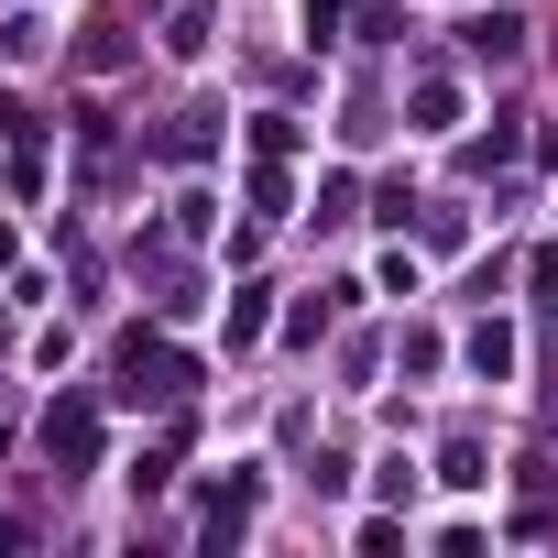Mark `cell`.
I'll use <instances>...</instances> for the list:
<instances>
[{"label":"cell","mask_w":558,"mask_h":558,"mask_svg":"<svg viewBox=\"0 0 558 558\" xmlns=\"http://www.w3.org/2000/svg\"><path fill=\"white\" fill-rule=\"evenodd\" d=\"M186 384H197V362H186V351H165V340H143V329L121 340V405H175Z\"/></svg>","instance_id":"6da1fadb"},{"label":"cell","mask_w":558,"mask_h":558,"mask_svg":"<svg viewBox=\"0 0 558 558\" xmlns=\"http://www.w3.org/2000/svg\"><path fill=\"white\" fill-rule=\"evenodd\" d=\"M45 460L56 471H99V395H56L45 405Z\"/></svg>","instance_id":"7a4b0ae2"},{"label":"cell","mask_w":558,"mask_h":558,"mask_svg":"<svg viewBox=\"0 0 558 558\" xmlns=\"http://www.w3.org/2000/svg\"><path fill=\"white\" fill-rule=\"evenodd\" d=\"M460 45H471L482 66H514V56H525V23H514V12H471V23H460Z\"/></svg>","instance_id":"3957f363"},{"label":"cell","mask_w":558,"mask_h":558,"mask_svg":"<svg viewBox=\"0 0 558 558\" xmlns=\"http://www.w3.org/2000/svg\"><path fill=\"white\" fill-rule=\"evenodd\" d=\"M460 351H471V373H482V384H514V329H504V318H482Z\"/></svg>","instance_id":"277c9868"},{"label":"cell","mask_w":558,"mask_h":558,"mask_svg":"<svg viewBox=\"0 0 558 558\" xmlns=\"http://www.w3.org/2000/svg\"><path fill=\"white\" fill-rule=\"evenodd\" d=\"M241 525H252V482H219V493L197 504V536L219 547V536H241Z\"/></svg>","instance_id":"5b68a950"},{"label":"cell","mask_w":558,"mask_h":558,"mask_svg":"<svg viewBox=\"0 0 558 558\" xmlns=\"http://www.w3.org/2000/svg\"><path fill=\"white\" fill-rule=\"evenodd\" d=\"M208 143H219V132H208V110H186V121H165V132H154V154H165V165H197Z\"/></svg>","instance_id":"8992f818"},{"label":"cell","mask_w":558,"mask_h":558,"mask_svg":"<svg viewBox=\"0 0 558 558\" xmlns=\"http://www.w3.org/2000/svg\"><path fill=\"white\" fill-rule=\"evenodd\" d=\"M405 110H416V132H449V121H460V88H449V77H416Z\"/></svg>","instance_id":"52a82bcc"},{"label":"cell","mask_w":558,"mask_h":558,"mask_svg":"<svg viewBox=\"0 0 558 558\" xmlns=\"http://www.w3.org/2000/svg\"><path fill=\"white\" fill-rule=\"evenodd\" d=\"M12 547H23V525H12V514H0V558H12Z\"/></svg>","instance_id":"ba28073f"}]
</instances>
